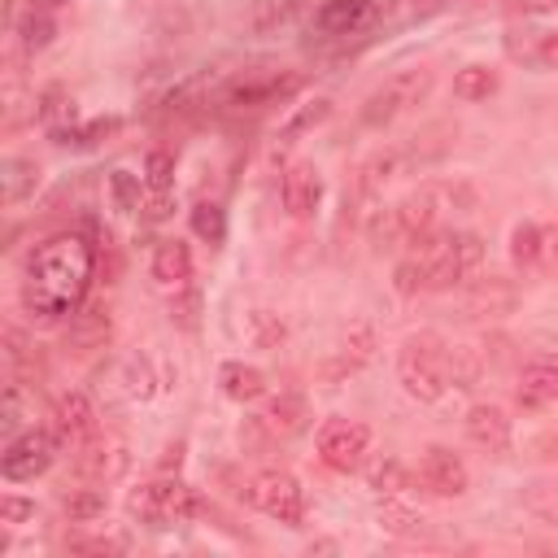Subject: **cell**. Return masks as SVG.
Segmentation results:
<instances>
[{"label": "cell", "mask_w": 558, "mask_h": 558, "mask_svg": "<svg viewBox=\"0 0 558 558\" xmlns=\"http://www.w3.org/2000/svg\"><path fill=\"white\" fill-rule=\"evenodd\" d=\"M418 484H423L427 493H436V497H462L466 484H471V475H466V462H462L453 449L432 445V449H423V458H418Z\"/></svg>", "instance_id": "4fadbf2b"}, {"label": "cell", "mask_w": 558, "mask_h": 558, "mask_svg": "<svg viewBox=\"0 0 558 558\" xmlns=\"http://www.w3.org/2000/svg\"><path fill=\"white\" fill-rule=\"evenodd\" d=\"M70 453H74V475L87 480V484H109V480H118L131 466L126 449L118 440H100V436L78 445V449H70Z\"/></svg>", "instance_id": "5bb4252c"}, {"label": "cell", "mask_w": 558, "mask_h": 558, "mask_svg": "<svg viewBox=\"0 0 558 558\" xmlns=\"http://www.w3.org/2000/svg\"><path fill=\"white\" fill-rule=\"evenodd\" d=\"M187 218H192V231H196L205 244H222V240H227V214H222L218 201H196Z\"/></svg>", "instance_id": "f546056e"}, {"label": "cell", "mask_w": 558, "mask_h": 558, "mask_svg": "<svg viewBox=\"0 0 558 558\" xmlns=\"http://www.w3.org/2000/svg\"><path fill=\"white\" fill-rule=\"evenodd\" d=\"M218 384H222V397H231V401H240V405L266 397V375H262L257 366H244V362H222Z\"/></svg>", "instance_id": "cb8c5ba5"}, {"label": "cell", "mask_w": 558, "mask_h": 558, "mask_svg": "<svg viewBox=\"0 0 558 558\" xmlns=\"http://www.w3.org/2000/svg\"><path fill=\"white\" fill-rule=\"evenodd\" d=\"M48 427H52V436H57L61 445H70V449H78V445H87V440H96V436H100L96 405H92L83 392H61V397L52 401Z\"/></svg>", "instance_id": "7c38bea8"}, {"label": "cell", "mask_w": 558, "mask_h": 558, "mask_svg": "<svg viewBox=\"0 0 558 558\" xmlns=\"http://www.w3.org/2000/svg\"><path fill=\"white\" fill-rule=\"evenodd\" d=\"M471 205H475V192L466 183H423L418 192L401 196L397 205H388L371 218V240L379 248L418 244L432 231H440V218L449 209H471Z\"/></svg>", "instance_id": "7a4b0ae2"}, {"label": "cell", "mask_w": 558, "mask_h": 558, "mask_svg": "<svg viewBox=\"0 0 558 558\" xmlns=\"http://www.w3.org/2000/svg\"><path fill=\"white\" fill-rule=\"evenodd\" d=\"M497 87H501V78H497L493 65H462L453 74V96L458 100H488Z\"/></svg>", "instance_id": "83f0119b"}, {"label": "cell", "mask_w": 558, "mask_h": 558, "mask_svg": "<svg viewBox=\"0 0 558 558\" xmlns=\"http://www.w3.org/2000/svg\"><path fill=\"white\" fill-rule=\"evenodd\" d=\"M109 192H113V205L122 209V214H135L144 201H140V174H131V170H113L109 174Z\"/></svg>", "instance_id": "8d00e7d4"}, {"label": "cell", "mask_w": 558, "mask_h": 558, "mask_svg": "<svg viewBox=\"0 0 558 558\" xmlns=\"http://www.w3.org/2000/svg\"><path fill=\"white\" fill-rule=\"evenodd\" d=\"M392 283H397V292L401 296H414V292H427V275H423V257L414 253V257H405L401 266H397V275H392Z\"/></svg>", "instance_id": "f35d334b"}, {"label": "cell", "mask_w": 558, "mask_h": 558, "mask_svg": "<svg viewBox=\"0 0 558 558\" xmlns=\"http://www.w3.org/2000/svg\"><path fill=\"white\" fill-rule=\"evenodd\" d=\"M131 514H140L148 527H166V523H183L192 514H201V497L196 488H187L179 475H157L148 484H140L126 497Z\"/></svg>", "instance_id": "52a82bcc"}, {"label": "cell", "mask_w": 558, "mask_h": 558, "mask_svg": "<svg viewBox=\"0 0 558 558\" xmlns=\"http://www.w3.org/2000/svg\"><path fill=\"white\" fill-rule=\"evenodd\" d=\"M17 35L26 48H48L52 35H57V22L48 17V9H26L22 22H17Z\"/></svg>", "instance_id": "4dcf8cb0"}, {"label": "cell", "mask_w": 558, "mask_h": 558, "mask_svg": "<svg viewBox=\"0 0 558 558\" xmlns=\"http://www.w3.org/2000/svg\"><path fill=\"white\" fill-rule=\"evenodd\" d=\"M96 275V244H87L74 231L48 235L44 244H35L26 253V270H22V310L52 327L61 318H70Z\"/></svg>", "instance_id": "6da1fadb"}, {"label": "cell", "mask_w": 558, "mask_h": 558, "mask_svg": "<svg viewBox=\"0 0 558 558\" xmlns=\"http://www.w3.org/2000/svg\"><path fill=\"white\" fill-rule=\"evenodd\" d=\"M140 209H144V218H148V222H161V218L174 209V201H170V192H148Z\"/></svg>", "instance_id": "bcb514c9"}, {"label": "cell", "mask_w": 558, "mask_h": 558, "mask_svg": "<svg viewBox=\"0 0 558 558\" xmlns=\"http://www.w3.org/2000/svg\"><path fill=\"white\" fill-rule=\"evenodd\" d=\"M65 549L70 554H122V541H109V536H70Z\"/></svg>", "instance_id": "ee69618b"}, {"label": "cell", "mask_w": 558, "mask_h": 558, "mask_svg": "<svg viewBox=\"0 0 558 558\" xmlns=\"http://www.w3.org/2000/svg\"><path fill=\"white\" fill-rule=\"evenodd\" d=\"M432 83H436V74H432L427 65L397 70L384 87H375V92L362 100V113H357V118H362V126H388L392 118L410 113L414 105H423V100H427Z\"/></svg>", "instance_id": "8992f818"}, {"label": "cell", "mask_w": 558, "mask_h": 558, "mask_svg": "<svg viewBox=\"0 0 558 558\" xmlns=\"http://www.w3.org/2000/svg\"><path fill=\"white\" fill-rule=\"evenodd\" d=\"M31 514H35V501H26V497H13V493H4V497H0V523L17 527V523H26Z\"/></svg>", "instance_id": "7bdbcfd3"}, {"label": "cell", "mask_w": 558, "mask_h": 558, "mask_svg": "<svg viewBox=\"0 0 558 558\" xmlns=\"http://www.w3.org/2000/svg\"><path fill=\"white\" fill-rule=\"evenodd\" d=\"M26 349H31L26 336H22L17 327H4V357H9V362H26Z\"/></svg>", "instance_id": "7dc6e473"}, {"label": "cell", "mask_w": 558, "mask_h": 558, "mask_svg": "<svg viewBox=\"0 0 558 558\" xmlns=\"http://www.w3.org/2000/svg\"><path fill=\"white\" fill-rule=\"evenodd\" d=\"M65 514L70 523H87V519H100L105 514V493L100 488H78L65 497Z\"/></svg>", "instance_id": "e575fe53"}, {"label": "cell", "mask_w": 558, "mask_h": 558, "mask_svg": "<svg viewBox=\"0 0 558 558\" xmlns=\"http://www.w3.org/2000/svg\"><path fill=\"white\" fill-rule=\"evenodd\" d=\"M414 253L423 257L427 292H449L475 279L484 266V240L475 231H432L427 240L414 244Z\"/></svg>", "instance_id": "3957f363"}, {"label": "cell", "mask_w": 558, "mask_h": 558, "mask_svg": "<svg viewBox=\"0 0 558 558\" xmlns=\"http://www.w3.org/2000/svg\"><path fill=\"white\" fill-rule=\"evenodd\" d=\"M331 113V100H314V105H305V109H296L292 118H288V126H283V140H292V135H301V131H310V126H318L323 118Z\"/></svg>", "instance_id": "ab89813d"}, {"label": "cell", "mask_w": 558, "mask_h": 558, "mask_svg": "<svg viewBox=\"0 0 558 558\" xmlns=\"http://www.w3.org/2000/svg\"><path fill=\"white\" fill-rule=\"evenodd\" d=\"M405 484H410V471H405L397 458H384V462L371 471V488H379V493H388V497H397Z\"/></svg>", "instance_id": "74e56055"}, {"label": "cell", "mask_w": 558, "mask_h": 558, "mask_svg": "<svg viewBox=\"0 0 558 558\" xmlns=\"http://www.w3.org/2000/svg\"><path fill=\"white\" fill-rule=\"evenodd\" d=\"M122 379H126V392H131V397H153L148 357H131V362H126V371H122Z\"/></svg>", "instance_id": "60d3db41"}, {"label": "cell", "mask_w": 558, "mask_h": 558, "mask_svg": "<svg viewBox=\"0 0 558 558\" xmlns=\"http://www.w3.org/2000/svg\"><path fill=\"white\" fill-rule=\"evenodd\" d=\"M514 292L501 283V279H480L475 292H471V310L475 314H497V310H510Z\"/></svg>", "instance_id": "1f68e13d"}, {"label": "cell", "mask_w": 558, "mask_h": 558, "mask_svg": "<svg viewBox=\"0 0 558 558\" xmlns=\"http://www.w3.org/2000/svg\"><path fill=\"white\" fill-rule=\"evenodd\" d=\"M371 449V427L353 418H327L318 427V458L331 471H357Z\"/></svg>", "instance_id": "8fae6325"}, {"label": "cell", "mask_w": 558, "mask_h": 558, "mask_svg": "<svg viewBox=\"0 0 558 558\" xmlns=\"http://www.w3.org/2000/svg\"><path fill=\"white\" fill-rule=\"evenodd\" d=\"M153 279L161 288H187L192 283V253L183 240H161L157 253H153Z\"/></svg>", "instance_id": "7402d4cb"}, {"label": "cell", "mask_w": 558, "mask_h": 558, "mask_svg": "<svg viewBox=\"0 0 558 558\" xmlns=\"http://www.w3.org/2000/svg\"><path fill=\"white\" fill-rule=\"evenodd\" d=\"M506 52L523 65H541V70H558V26L549 31H514L506 35Z\"/></svg>", "instance_id": "ffe728a7"}, {"label": "cell", "mask_w": 558, "mask_h": 558, "mask_svg": "<svg viewBox=\"0 0 558 558\" xmlns=\"http://www.w3.org/2000/svg\"><path fill=\"white\" fill-rule=\"evenodd\" d=\"M179 462H183V445H170V449H166V458H161V466L170 471V466H179Z\"/></svg>", "instance_id": "c3c4849f"}, {"label": "cell", "mask_w": 558, "mask_h": 558, "mask_svg": "<svg viewBox=\"0 0 558 558\" xmlns=\"http://www.w3.org/2000/svg\"><path fill=\"white\" fill-rule=\"evenodd\" d=\"M375 353V327L371 323H349L344 336H340V357L331 366H323L327 379H340V375H353L357 366H366Z\"/></svg>", "instance_id": "44dd1931"}, {"label": "cell", "mask_w": 558, "mask_h": 558, "mask_svg": "<svg viewBox=\"0 0 558 558\" xmlns=\"http://www.w3.org/2000/svg\"><path fill=\"white\" fill-rule=\"evenodd\" d=\"M375 0H323L314 9V26L323 35H357L375 22Z\"/></svg>", "instance_id": "2e32d148"}, {"label": "cell", "mask_w": 558, "mask_h": 558, "mask_svg": "<svg viewBox=\"0 0 558 558\" xmlns=\"http://www.w3.org/2000/svg\"><path fill=\"white\" fill-rule=\"evenodd\" d=\"M301 74L296 70H244L227 83H218L214 92V105L222 109H262V105H275V100H288L292 92H301Z\"/></svg>", "instance_id": "ba28073f"}, {"label": "cell", "mask_w": 558, "mask_h": 558, "mask_svg": "<svg viewBox=\"0 0 558 558\" xmlns=\"http://www.w3.org/2000/svg\"><path fill=\"white\" fill-rule=\"evenodd\" d=\"M514 397L523 410H545L549 401H558V357H532L519 375Z\"/></svg>", "instance_id": "ac0fdd59"}, {"label": "cell", "mask_w": 558, "mask_h": 558, "mask_svg": "<svg viewBox=\"0 0 558 558\" xmlns=\"http://www.w3.org/2000/svg\"><path fill=\"white\" fill-rule=\"evenodd\" d=\"M248 331H253V344H257V349H275V344L288 336V327H283L279 314H270V310H253V314H248Z\"/></svg>", "instance_id": "836d02e7"}, {"label": "cell", "mask_w": 558, "mask_h": 558, "mask_svg": "<svg viewBox=\"0 0 558 558\" xmlns=\"http://www.w3.org/2000/svg\"><path fill=\"white\" fill-rule=\"evenodd\" d=\"M510 262L519 270H541V227L536 222H519L510 231Z\"/></svg>", "instance_id": "f1b7e54d"}, {"label": "cell", "mask_w": 558, "mask_h": 558, "mask_svg": "<svg viewBox=\"0 0 558 558\" xmlns=\"http://www.w3.org/2000/svg\"><path fill=\"white\" fill-rule=\"evenodd\" d=\"M0 170H4V174H0V183H4V205L26 201V196L35 192V183H39V166H35L31 157H9Z\"/></svg>", "instance_id": "4316f807"}, {"label": "cell", "mask_w": 558, "mask_h": 558, "mask_svg": "<svg viewBox=\"0 0 558 558\" xmlns=\"http://www.w3.org/2000/svg\"><path fill=\"white\" fill-rule=\"evenodd\" d=\"M57 449H61V440L52 436V427H31V432H22V436H13V440L4 445L0 471H4V480L26 484V480L44 475V471L57 462Z\"/></svg>", "instance_id": "30bf717a"}, {"label": "cell", "mask_w": 558, "mask_h": 558, "mask_svg": "<svg viewBox=\"0 0 558 558\" xmlns=\"http://www.w3.org/2000/svg\"><path fill=\"white\" fill-rule=\"evenodd\" d=\"M118 126H122V118H92V122H65V126H57V131H52V144H61V148H92V144L109 140V135H113Z\"/></svg>", "instance_id": "d4e9b609"}, {"label": "cell", "mask_w": 558, "mask_h": 558, "mask_svg": "<svg viewBox=\"0 0 558 558\" xmlns=\"http://www.w3.org/2000/svg\"><path fill=\"white\" fill-rule=\"evenodd\" d=\"M109 310L105 305H78L70 314V327H65V349L70 353H92L109 340Z\"/></svg>", "instance_id": "d6986e66"}, {"label": "cell", "mask_w": 558, "mask_h": 558, "mask_svg": "<svg viewBox=\"0 0 558 558\" xmlns=\"http://www.w3.org/2000/svg\"><path fill=\"white\" fill-rule=\"evenodd\" d=\"M310 418H314V414H310V401H305L301 392H279L262 414L244 418L240 445H244L248 453H270L275 445L301 436V432L310 427Z\"/></svg>", "instance_id": "5b68a950"}, {"label": "cell", "mask_w": 558, "mask_h": 558, "mask_svg": "<svg viewBox=\"0 0 558 558\" xmlns=\"http://www.w3.org/2000/svg\"><path fill=\"white\" fill-rule=\"evenodd\" d=\"M144 187L148 192H170L174 187V157L166 148H153L144 157Z\"/></svg>", "instance_id": "d6a6232c"}, {"label": "cell", "mask_w": 558, "mask_h": 558, "mask_svg": "<svg viewBox=\"0 0 558 558\" xmlns=\"http://www.w3.org/2000/svg\"><path fill=\"white\" fill-rule=\"evenodd\" d=\"M379 523H384L388 532H397V536H410V532H418V527H423V514L388 497V501L379 506Z\"/></svg>", "instance_id": "d590c367"}, {"label": "cell", "mask_w": 558, "mask_h": 558, "mask_svg": "<svg viewBox=\"0 0 558 558\" xmlns=\"http://www.w3.org/2000/svg\"><path fill=\"white\" fill-rule=\"evenodd\" d=\"M61 4H70V0H39V9H61Z\"/></svg>", "instance_id": "681fc988"}, {"label": "cell", "mask_w": 558, "mask_h": 558, "mask_svg": "<svg viewBox=\"0 0 558 558\" xmlns=\"http://www.w3.org/2000/svg\"><path fill=\"white\" fill-rule=\"evenodd\" d=\"M397 379L414 401H440L453 384H449V344L432 331L410 336L397 353Z\"/></svg>", "instance_id": "277c9868"}, {"label": "cell", "mask_w": 558, "mask_h": 558, "mask_svg": "<svg viewBox=\"0 0 558 558\" xmlns=\"http://www.w3.org/2000/svg\"><path fill=\"white\" fill-rule=\"evenodd\" d=\"M196 310H201V296L187 292V288H179V301H170V318L192 331V327H196Z\"/></svg>", "instance_id": "b9f144b4"}, {"label": "cell", "mask_w": 558, "mask_h": 558, "mask_svg": "<svg viewBox=\"0 0 558 558\" xmlns=\"http://www.w3.org/2000/svg\"><path fill=\"white\" fill-rule=\"evenodd\" d=\"M279 196H283V209L292 214V218H310L314 209H318V201H323V179H318V170L314 166H288L283 170V183H279Z\"/></svg>", "instance_id": "e0dca14e"}, {"label": "cell", "mask_w": 558, "mask_h": 558, "mask_svg": "<svg viewBox=\"0 0 558 558\" xmlns=\"http://www.w3.org/2000/svg\"><path fill=\"white\" fill-rule=\"evenodd\" d=\"M244 497H248L262 514L288 523V527H296V523L305 519V488H301V480H296L292 471L266 466V471L248 475V480H244Z\"/></svg>", "instance_id": "9c48e42d"}, {"label": "cell", "mask_w": 558, "mask_h": 558, "mask_svg": "<svg viewBox=\"0 0 558 558\" xmlns=\"http://www.w3.org/2000/svg\"><path fill=\"white\" fill-rule=\"evenodd\" d=\"M301 17V0H257L253 9H248V31H257V35H275V31H283V26H292Z\"/></svg>", "instance_id": "484cf974"}, {"label": "cell", "mask_w": 558, "mask_h": 558, "mask_svg": "<svg viewBox=\"0 0 558 558\" xmlns=\"http://www.w3.org/2000/svg\"><path fill=\"white\" fill-rule=\"evenodd\" d=\"M462 427H466V440L480 445L484 453L510 449V436H514V432H510V414H506L501 405H493V401H475V405L466 410Z\"/></svg>", "instance_id": "9a60e30c"}, {"label": "cell", "mask_w": 558, "mask_h": 558, "mask_svg": "<svg viewBox=\"0 0 558 558\" xmlns=\"http://www.w3.org/2000/svg\"><path fill=\"white\" fill-rule=\"evenodd\" d=\"M397 174V153H371L357 170H353V201L357 205H371L379 192H384V183Z\"/></svg>", "instance_id": "603a6c76"}, {"label": "cell", "mask_w": 558, "mask_h": 558, "mask_svg": "<svg viewBox=\"0 0 558 558\" xmlns=\"http://www.w3.org/2000/svg\"><path fill=\"white\" fill-rule=\"evenodd\" d=\"M541 270L545 275H558V222H545L541 227Z\"/></svg>", "instance_id": "f6af8a7d"}]
</instances>
